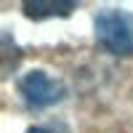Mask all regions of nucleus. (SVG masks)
I'll list each match as a JSON object with an SVG mask.
<instances>
[{"label":"nucleus","instance_id":"nucleus-1","mask_svg":"<svg viewBox=\"0 0 133 133\" xmlns=\"http://www.w3.org/2000/svg\"><path fill=\"white\" fill-rule=\"evenodd\" d=\"M96 37L98 43L117 53V56H133V14L130 11H98L96 14Z\"/></svg>","mask_w":133,"mask_h":133},{"label":"nucleus","instance_id":"nucleus-2","mask_svg":"<svg viewBox=\"0 0 133 133\" xmlns=\"http://www.w3.org/2000/svg\"><path fill=\"white\" fill-rule=\"evenodd\" d=\"M19 91L24 96L27 107H32V109H48L64 98V85L56 83L53 77H48L45 72H37V69L27 72L19 80Z\"/></svg>","mask_w":133,"mask_h":133},{"label":"nucleus","instance_id":"nucleus-3","mask_svg":"<svg viewBox=\"0 0 133 133\" xmlns=\"http://www.w3.org/2000/svg\"><path fill=\"white\" fill-rule=\"evenodd\" d=\"M24 14L29 19H48V16H69L75 11V3H40V0H27L24 5Z\"/></svg>","mask_w":133,"mask_h":133},{"label":"nucleus","instance_id":"nucleus-4","mask_svg":"<svg viewBox=\"0 0 133 133\" xmlns=\"http://www.w3.org/2000/svg\"><path fill=\"white\" fill-rule=\"evenodd\" d=\"M27 133H66V128L61 123H45V125H35L29 128Z\"/></svg>","mask_w":133,"mask_h":133}]
</instances>
